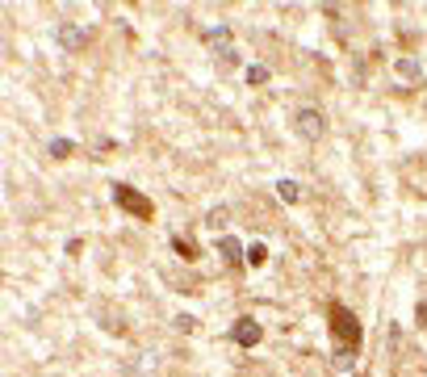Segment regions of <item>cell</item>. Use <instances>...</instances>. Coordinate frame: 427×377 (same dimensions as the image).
<instances>
[{"label":"cell","mask_w":427,"mask_h":377,"mask_svg":"<svg viewBox=\"0 0 427 377\" xmlns=\"http://www.w3.org/2000/svg\"><path fill=\"white\" fill-rule=\"evenodd\" d=\"M327 327H331V340H335V353H356L361 357V319L344 306V302H327Z\"/></svg>","instance_id":"6da1fadb"},{"label":"cell","mask_w":427,"mask_h":377,"mask_svg":"<svg viewBox=\"0 0 427 377\" xmlns=\"http://www.w3.org/2000/svg\"><path fill=\"white\" fill-rule=\"evenodd\" d=\"M109 197H113V201H117L126 214H134V218H151V214H155L151 197H147V193H138L134 185H122V180H117V185L109 189Z\"/></svg>","instance_id":"7a4b0ae2"},{"label":"cell","mask_w":427,"mask_h":377,"mask_svg":"<svg viewBox=\"0 0 427 377\" xmlns=\"http://www.w3.org/2000/svg\"><path fill=\"white\" fill-rule=\"evenodd\" d=\"M294 130H298V138H306V143H319V138L327 134V118H323L314 105H302V109L294 113Z\"/></svg>","instance_id":"3957f363"},{"label":"cell","mask_w":427,"mask_h":377,"mask_svg":"<svg viewBox=\"0 0 427 377\" xmlns=\"http://www.w3.org/2000/svg\"><path fill=\"white\" fill-rule=\"evenodd\" d=\"M214 248H218V256H222V264H226V269H235V273H239V269L247 264V243H243L239 235H218V239H214Z\"/></svg>","instance_id":"277c9868"},{"label":"cell","mask_w":427,"mask_h":377,"mask_svg":"<svg viewBox=\"0 0 427 377\" xmlns=\"http://www.w3.org/2000/svg\"><path fill=\"white\" fill-rule=\"evenodd\" d=\"M226 336H231V344H239V348H260V340H264V332H260V323H256L252 315L235 319Z\"/></svg>","instance_id":"5b68a950"},{"label":"cell","mask_w":427,"mask_h":377,"mask_svg":"<svg viewBox=\"0 0 427 377\" xmlns=\"http://www.w3.org/2000/svg\"><path fill=\"white\" fill-rule=\"evenodd\" d=\"M55 42L75 55V50L88 46V29H84V25H71V21H59V25H55Z\"/></svg>","instance_id":"8992f818"},{"label":"cell","mask_w":427,"mask_h":377,"mask_svg":"<svg viewBox=\"0 0 427 377\" xmlns=\"http://www.w3.org/2000/svg\"><path fill=\"white\" fill-rule=\"evenodd\" d=\"M394 76H398L403 84H415V80L424 76V67H419V59H411V55H403V59H394Z\"/></svg>","instance_id":"52a82bcc"},{"label":"cell","mask_w":427,"mask_h":377,"mask_svg":"<svg viewBox=\"0 0 427 377\" xmlns=\"http://www.w3.org/2000/svg\"><path fill=\"white\" fill-rule=\"evenodd\" d=\"M201 38H205V46H210V50H222V46H231V29H226V25H210Z\"/></svg>","instance_id":"ba28073f"},{"label":"cell","mask_w":427,"mask_h":377,"mask_svg":"<svg viewBox=\"0 0 427 377\" xmlns=\"http://www.w3.org/2000/svg\"><path fill=\"white\" fill-rule=\"evenodd\" d=\"M168 243H172V252H176L180 260H197V256H201V248H197L193 239H184V235H172Z\"/></svg>","instance_id":"9c48e42d"},{"label":"cell","mask_w":427,"mask_h":377,"mask_svg":"<svg viewBox=\"0 0 427 377\" xmlns=\"http://www.w3.org/2000/svg\"><path fill=\"white\" fill-rule=\"evenodd\" d=\"M268 76H273V71H268L264 63H247V67H243V80H247L252 88H260V84H268Z\"/></svg>","instance_id":"30bf717a"},{"label":"cell","mask_w":427,"mask_h":377,"mask_svg":"<svg viewBox=\"0 0 427 377\" xmlns=\"http://www.w3.org/2000/svg\"><path fill=\"white\" fill-rule=\"evenodd\" d=\"M277 197H281V201H289V206H294V201H298V197H302V185H298V180H277Z\"/></svg>","instance_id":"8fae6325"},{"label":"cell","mask_w":427,"mask_h":377,"mask_svg":"<svg viewBox=\"0 0 427 377\" xmlns=\"http://www.w3.org/2000/svg\"><path fill=\"white\" fill-rule=\"evenodd\" d=\"M71 151H75V143H71V138H50V155H55V159H67Z\"/></svg>","instance_id":"7c38bea8"},{"label":"cell","mask_w":427,"mask_h":377,"mask_svg":"<svg viewBox=\"0 0 427 377\" xmlns=\"http://www.w3.org/2000/svg\"><path fill=\"white\" fill-rule=\"evenodd\" d=\"M264 260H268V248H264V243H247V264H256V269H260Z\"/></svg>","instance_id":"4fadbf2b"},{"label":"cell","mask_w":427,"mask_h":377,"mask_svg":"<svg viewBox=\"0 0 427 377\" xmlns=\"http://www.w3.org/2000/svg\"><path fill=\"white\" fill-rule=\"evenodd\" d=\"M218 55V63H226V67H239V50L235 46H222V50H214Z\"/></svg>","instance_id":"5bb4252c"},{"label":"cell","mask_w":427,"mask_h":377,"mask_svg":"<svg viewBox=\"0 0 427 377\" xmlns=\"http://www.w3.org/2000/svg\"><path fill=\"white\" fill-rule=\"evenodd\" d=\"M172 327H176V332H197V319H193V315H176Z\"/></svg>","instance_id":"9a60e30c"},{"label":"cell","mask_w":427,"mask_h":377,"mask_svg":"<svg viewBox=\"0 0 427 377\" xmlns=\"http://www.w3.org/2000/svg\"><path fill=\"white\" fill-rule=\"evenodd\" d=\"M226 214H231L226 206H218V210H210V227H222V222H226Z\"/></svg>","instance_id":"2e32d148"},{"label":"cell","mask_w":427,"mask_h":377,"mask_svg":"<svg viewBox=\"0 0 427 377\" xmlns=\"http://www.w3.org/2000/svg\"><path fill=\"white\" fill-rule=\"evenodd\" d=\"M415 323L427 332V302H419V306H415Z\"/></svg>","instance_id":"e0dca14e"},{"label":"cell","mask_w":427,"mask_h":377,"mask_svg":"<svg viewBox=\"0 0 427 377\" xmlns=\"http://www.w3.org/2000/svg\"><path fill=\"white\" fill-rule=\"evenodd\" d=\"M361 377H365V374H361Z\"/></svg>","instance_id":"ac0fdd59"}]
</instances>
